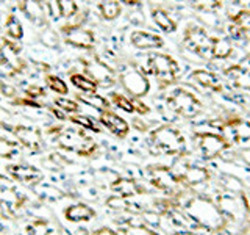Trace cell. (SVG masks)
Instances as JSON below:
<instances>
[{
	"label": "cell",
	"instance_id": "cell-25",
	"mask_svg": "<svg viewBox=\"0 0 250 235\" xmlns=\"http://www.w3.org/2000/svg\"><path fill=\"white\" fill-rule=\"evenodd\" d=\"M99 11L105 21H114L122 14V5L119 0H102L99 3Z\"/></svg>",
	"mask_w": 250,
	"mask_h": 235
},
{
	"label": "cell",
	"instance_id": "cell-9",
	"mask_svg": "<svg viewBox=\"0 0 250 235\" xmlns=\"http://www.w3.org/2000/svg\"><path fill=\"white\" fill-rule=\"evenodd\" d=\"M62 41L67 46H72L75 49L91 50L96 44V35L89 28H83L80 24H72V25L61 27Z\"/></svg>",
	"mask_w": 250,
	"mask_h": 235
},
{
	"label": "cell",
	"instance_id": "cell-26",
	"mask_svg": "<svg viewBox=\"0 0 250 235\" xmlns=\"http://www.w3.org/2000/svg\"><path fill=\"white\" fill-rule=\"evenodd\" d=\"M69 80L77 90H80L82 93H97V88H99L97 83L86 74L72 72V74H69Z\"/></svg>",
	"mask_w": 250,
	"mask_h": 235
},
{
	"label": "cell",
	"instance_id": "cell-41",
	"mask_svg": "<svg viewBox=\"0 0 250 235\" xmlns=\"http://www.w3.org/2000/svg\"><path fill=\"white\" fill-rule=\"evenodd\" d=\"M143 219H144V224H147L148 227H158L161 224V215L156 213V212H152V210L144 212Z\"/></svg>",
	"mask_w": 250,
	"mask_h": 235
},
{
	"label": "cell",
	"instance_id": "cell-30",
	"mask_svg": "<svg viewBox=\"0 0 250 235\" xmlns=\"http://www.w3.org/2000/svg\"><path fill=\"white\" fill-rule=\"evenodd\" d=\"M44 80H45L47 88H49L50 91L60 94V96H67L69 86H67L66 80H62L61 77L55 75V74H47V75L44 77Z\"/></svg>",
	"mask_w": 250,
	"mask_h": 235
},
{
	"label": "cell",
	"instance_id": "cell-5",
	"mask_svg": "<svg viewBox=\"0 0 250 235\" xmlns=\"http://www.w3.org/2000/svg\"><path fill=\"white\" fill-rule=\"evenodd\" d=\"M27 63L22 58L21 49L13 39H2L0 43V70L5 75H16L23 72Z\"/></svg>",
	"mask_w": 250,
	"mask_h": 235
},
{
	"label": "cell",
	"instance_id": "cell-27",
	"mask_svg": "<svg viewBox=\"0 0 250 235\" xmlns=\"http://www.w3.org/2000/svg\"><path fill=\"white\" fill-rule=\"evenodd\" d=\"M5 33L6 36L13 39V41H21L23 38V27L22 22L19 21V18L16 14H8L6 21H5Z\"/></svg>",
	"mask_w": 250,
	"mask_h": 235
},
{
	"label": "cell",
	"instance_id": "cell-3",
	"mask_svg": "<svg viewBox=\"0 0 250 235\" xmlns=\"http://www.w3.org/2000/svg\"><path fill=\"white\" fill-rule=\"evenodd\" d=\"M55 143L61 149L69 152H77L78 155L89 157L96 152L97 144L88 138L83 132L74 129H62L55 135Z\"/></svg>",
	"mask_w": 250,
	"mask_h": 235
},
{
	"label": "cell",
	"instance_id": "cell-12",
	"mask_svg": "<svg viewBox=\"0 0 250 235\" xmlns=\"http://www.w3.org/2000/svg\"><path fill=\"white\" fill-rule=\"evenodd\" d=\"M23 16L38 27H45L49 22V6L45 0H18Z\"/></svg>",
	"mask_w": 250,
	"mask_h": 235
},
{
	"label": "cell",
	"instance_id": "cell-49",
	"mask_svg": "<svg viewBox=\"0 0 250 235\" xmlns=\"http://www.w3.org/2000/svg\"><path fill=\"white\" fill-rule=\"evenodd\" d=\"M172 235H197V234H194L191 231H177V232H174Z\"/></svg>",
	"mask_w": 250,
	"mask_h": 235
},
{
	"label": "cell",
	"instance_id": "cell-43",
	"mask_svg": "<svg viewBox=\"0 0 250 235\" xmlns=\"http://www.w3.org/2000/svg\"><path fill=\"white\" fill-rule=\"evenodd\" d=\"M106 206H108V207H111V209L119 210V209H124L125 206H127V199L114 194V196H111V198H108V199H106Z\"/></svg>",
	"mask_w": 250,
	"mask_h": 235
},
{
	"label": "cell",
	"instance_id": "cell-39",
	"mask_svg": "<svg viewBox=\"0 0 250 235\" xmlns=\"http://www.w3.org/2000/svg\"><path fill=\"white\" fill-rule=\"evenodd\" d=\"M194 8H197L200 11H208L213 13L221 8V0H191Z\"/></svg>",
	"mask_w": 250,
	"mask_h": 235
},
{
	"label": "cell",
	"instance_id": "cell-29",
	"mask_svg": "<svg viewBox=\"0 0 250 235\" xmlns=\"http://www.w3.org/2000/svg\"><path fill=\"white\" fill-rule=\"evenodd\" d=\"M233 52V46L229 39L224 38H213V50H211V58L222 60L230 57Z\"/></svg>",
	"mask_w": 250,
	"mask_h": 235
},
{
	"label": "cell",
	"instance_id": "cell-10",
	"mask_svg": "<svg viewBox=\"0 0 250 235\" xmlns=\"http://www.w3.org/2000/svg\"><path fill=\"white\" fill-rule=\"evenodd\" d=\"M195 141H197L199 151L205 159H216L217 155L224 154L229 149V141L224 137H221L219 133L213 132H200L194 135Z\"/></svg>",
	"mask_w": 250,
	"mask_h": 235
},
{
	"label": "cell",
	"instance_id": "cell-40",
	"mask_svg": "<svg viewBox=\"0 0 250 235\" xmlns=\"http://www.w3.org/2000/svg\"><path fill=\"white\" fill-rule=\"evenodd\" d=\"M127 234L128 235H158L152 227H148L147 224H130L127 227Z\"/></svg>",
	"mask_w": 250,
	"mask_h": 235
},
{
	"label": "cell",
	"instance_id": "cell-21",
	"mask_svg": "<svg viewBox=\"0 0 250 235\" xmlns=\"http://www.w3.org/2000/svg\"><path fill=\"white\" fill-rule=\"evenodd\" d=\"M227 130L230 132L231 138L236 141L238 144L250 143V122L244 119H230L227 122Z\"/></svg>",
	"mask_w": 250,
	"mask_h": 235
},
{
	"label": "cell",
	"instance_id": "cell-11",
	"mask_svg": "<svg viewBox=\"0 0 250 235\" xmlns=\"http://www.w3.org/2000/svg\"><path fill=\"white\" fill-rule=\"evenodd\" d=\"M83 66L86 70V75L92 78V80L97 83V86L109 88V86H113L116 83L114 70L108 65H105L100 58L94 57L91 60H83Z\"/></svg>",
	"mask_w": 250,
	"mask_h": 235
},
{
	"label": "cell",
	"instance_id": "cell-38",
	"mask_svg": "<svg viewBox=\"0 0 250 235\" xmlns=\"http://www.w3.org/2000/svg\"><path fill=\"white\" fill-rule=\"evenodd\" d=\"M18 154V146L13 141L0 137V159H13Z\"/></svg>",
	"mask_w": 250,
	"mask_h": 235
},
{
	"label": "cell",
	"instance_id": "cell-15",
	"mask_svg": "<svg viewBox=\"0 0 250 235\" xmlns=\"http://www.w3.org/2000/svg\"><path fill=\"white\" fill-rule=\"evenodd\" d=\"M148 179H150V184L153 187L163 191H172L178 184L174 171H170L166 166H150L148 168Z\"/></svg>",
	"mask_w": 250,
	"mask_h": 235
},
{
	"label": "cell",
	"instance_id": "cell-6",
	"mask_svg": "<svg viewBox=\"0 0 250 235\" xmlns=\"http://www.w3.org/2000/svg\"><path fill=\"white\" fill-rule=\"evenodd\" d=\"M169 108H172L177 115L183 118H195L202 113V102L194 96L192 93L186 90H175L167 99Z\"/></svg>",
	"mask_w": 250,
	"mask_h": 235
},
{
	"label": "cell",
	"instance_id": "cell-35",
	"mask_svg": "<svg viewBox=\"0 0 250 235\" xmlns=\"http://www.w3.org/2000/svg\"><path fill=\"white\" fill-rule=\"evenodd\" d=\"M111 102H113V104L117 108L124 110V112H127V113H136L135 104H133V99H128L127 96H124V94L113 93L111 94Z\"/></svg>",
	"mask_w": 250,
	"mask_h": 235
},
{
	"label": "cell",
	"instance_id": "cell-17",
	"mask_svg": "<svg viewBox=\"0 0 250 235\" xmlns=\"http://www.w3.org/2000/svg\"><path fill=\"white\" fill-rule=\"evenodd\" d=\"M175 177L178 179V184H183L189 188H194V187L207 184L211 174H209V171L203 166H186Z\"/></svg>",
	"mask_w": 250,
	"mask_h": 235
},
{
	"label": "cell",
	"instance_id": "cell-4",
	"mask_svg": "<svg viewBox=\"0 0 250 235\" xmlns=\"http://www.w3.org/2000/svg\"><path fill=\"white\" fill-rule=\"evenodd\" d=\"M119 80L124 90L136 99L147 96L148 90H150L147 77L135 65H124L119 70Z\"/></svg>",
	"mask_w": 250,
	"mask_h": 235
},
{
	"label": "cell",
	"instance_id": "cell-52",
	"mask_svg": "<svg viewBox=\"0 0 250 235\" xmlns=\"http://www.w3.org/2000/svg\"><path fill=\"white\" fill-rule=\"evenodd\" d=\"M2 2H3V0H0V3H2Z\"/></svg>",
	"mask_w": 250,
	"mask_h": 235
},
{
	"label": "cell",
	"instance_id": "cell-32",
	"mask_svg": "<svg viewBox=\"0 0 250 235\" xmlns=\"http://www.w3.org/2000/svg\"><path fill=\"white\" fill-rule=\"evenodd\" d=\"M27 234L28 235H53L55 229L49 221H45V219H36V221L30 223L27 226Z\"/></svg>",
	"mask_w": 250,
	"mask_h": 235
},
{
	"label": "cell",
	"instance_id": "cell-20",
	"mask_svg": "<svg viewBox=\"0 0 250 235\" xmlns=\"http://www.w3.org/2000/svg\"><path fill=\"white\" fill-rule=\"evenodd\" d=\"M111 191L116 196H121V198L128 199V198H133V196H136V194H141L144 191V188L141 187L136 180L128 179V177H119L111 184Z\"/></svg>",
	"mask_w": 250,
	"mask_h": 235
},
{
	"label": "cell",
	"instance_id": "cell-45",
	"mask_svg": "<svg viewBox=\"0 0 250 235\" xmlns=\"http://www.w3.org/2000/svg\"><path fill=\"white\" fill-rule=\"evenodd\" d=\"M14 102H16V104H19V105H25V107H41L33 99H30V100L28 99H16Z\"/></svg>",
	"mask_w": 250,
	"mask_h": 235
},
{
	"label": "cell",
	"instance_id": "cell-1",
	"mask_svg": "<svg viewBox=\"0 0 250 235\" xmlns=\"http://www.w3.org/2000/svg\"><path fill=\"white\" fill-rule=\"evenodd\" d=\"M183 212L194 223H197L200 227L211 232L224 231L227 226V219H229L221 207L205 196H192V198L185 201Z\"/></svg>",
	"mask_w": 250,
	"mask_h": 235
},
{
	"label": "cell",
	"instance_id": "cell-50",
	"mask_svg": "<svg viewBox=\"0 0 250 235\" xmlns=\"http://www.w3.org/2000/svg\"><path fill=\"white\" fill-rule=\"evenodd\" d=\"M241 235H250V223L247 226L242 227V231H241Z\"/></svg>",
	"mask_w": 250,
	"mask_h": 235
},
{
	"label": "cell",
	"instance_id": "cell-24",
	"mask_svg": "<svg viewBox=\"0 0 250 235\" xmlns=\"http://www.w3.org/2000/svg\"><path fill=\"white\" fill-rule=\"evenodd\" d=\"M152 19L156 24V27L161 28L166 33H172L177 30V22L169 16L167 11H164L163 8H153L152 10Z\"/></svg>",
	"mask_w": 250,
	"mask_h": 235
},
{
	"label": "cell",
	"instance_id": "cell-8",
	"mask_svg": "<svg viewBox=\"0 0 250 235\" xmlns=\"http://www.w3.org/2000/svg\"><path fill=\"white\" fill-rule=\"evenodd\" d=\"M148 68L153 72V75L161 80L163 83L175 82L178 75V65L177 61L167 53H153L148 58Z\"/></svg>",
	"mask_w": 250,
	"mask_h": 235
},
{
	"label": "cell",
	"instance_id": "cell-36",
	"mask_svg": "<svg viewBox=\"0 0 250 235\" xmlns=\"http://www.w3.org/2000/svg\"><path fill=\"white\" fill-rule=\"evenodd\" d=\"M221 182L224 185V188L229 193H238V194H242V191H244V185H242V182L239 179L233 177V176H222Z\"/></svg>",
	"mask_w": 250,
	"mask_h": 235
},
{
	"label": "cell",
	"instance_id": "cell-48",
	"mask_svg": "<svg viewBox=\"0 0 250 235\" xmlns=\"http://www.w3.org/2000/svg\"><path fill=\"white\" fill-rule=\"evenodd\" d=\"M119 2L128 5V6H138V5H141V2H143V0H119Z\"/></svg>",
	"mask_w": 250,
	"mask_h": 235
},
{
	"label": "cell",
	"instance_id": "cell-28",
	"mask_svg": "<svg viewBox=\"0 0 250 235\" xmlns=\"http://www.w3.org/2000/svg\"><path fill=\"white\" fill-rule=\"evenodd\" d=\"M78 102H82L84 105H89L92 108L99 110V112H104V110H109V102L100 96L97 93H82L78 94Z\"/></svg>",
	"mask_w": 250,
	"mask_h": 235
},
{
	"label": "cell",
	"instance_id": "cell-33",
	"mask_svg": "<svg viewBox=\"0 0 250 235\" xmlns=\"http://www.w3.org/2000/svg\"><path fill=\"white\" fill-rule=\"evenodd\" d=\"M67 119L70 121V122H74V124H77L78 127H82V129H86V130H92V132H100L99 130V125L94 122V119L92 118H89V116H86V115H74V116H70V118H67Z\"/></svg>",
	"mask_w": 250,
	"mask_h": 235
},
{
	"label": "cell",
	"instance_id": "cell-51",
	"mask_svg": "<svg viewBox=\"0 0 250 235\" xmlns=\"http://www.w3.org/2000/svg\"><path fill=\"white\" fill-rule=\"evenodd\" d=\"M244 159H246V162L250 164V151H247V152H244Z\"/></svg>",
	"mask_w": 250,
	"mask_h": 235
},
{
	"label": "cell",
	"instance_id": "cell-37",
	"mask_svg": "<svg viewBox=\"0 0 250 235\" xmlns=\"http://www.w3.org/2000/svg\"><path fill=\"white\" fill-rule=\"evenodd\" d=\"M55 105H57L61 112H64V113H78L80 112V105H78V102L72 100V99H66V97H57L55 99Z\"/></svg>",
	"mask_w": 250,
	"mask_h": 235
},
{
	"label": "cell",
	"instance_id": "cell-19",
	"mask_svg": "<svg viewBox=\"0 0 250 235\" xmlns=\"http://www.w3.org/2000/svg\"><path fill=\"white\" fill-rule=\"evenodd\" d=\"M64 218L69 223H88L92 218H96V210L88 204L78 202L64 210Z\"/></svg>",
	"mask_w": 250,
	"mask_h": 235
},
{
	"label": "cell",
	"instance_id": "cell-46",
	"mask_svg": "<svg viewBox=\"0 0 250 235\" xmlns=\"http://www.w3.org/2000/svg\"><path fill=\"white\" fill-rule=\"evenodd\" d=\"M92 235H117L116 231H113L111 227H100V229H97L96 232H94Z\"/></svg>",
	"mask_w": 250,
	"mask_h": 235
},
{
	"label": "cell",
	"instance_id": "cell-22",
	"mask_svg": "<svg viewBox=\"0 0 250 235\" xmlns=\"http://www.w3.org/2000/svg\"><path fill=\"white\" fill-rule=\"evenodd\" d=\"M225 75L229 77V80L238 86V88L250 91V69L242 66H231L225 70Z\"/></svg>",
	"mask_w": 250,
	"mask_h": 235
},
{
	"label": "cell",
	"instance_id": "cell-18",
	"mask_svg": "<svg viewBox=\"0 0 250 235\" xmlns=\"http://www.w3.org/2000/svg\"><path fill=\"white\" fill-rule=\"evenodd\" d=\"M130 43L141 50H148V49H160L163 47L164 41L163 38L150 33V31H144V30H135L130 35Z\"/></svg>",
	"mask_w": 250,
	"mask_h": 235
},
{
	"label": "cell",
	"instance_id": "cell-2",
	"mask_svg": "<svg viewBox=\"0 0 250 235\" xmlns=\"http://www.w3.org/2000/svg\"><path fill=\"white\" fill-rule=\"evenodd\" d=\"M152 144L167 155H183L186 151L185 137L170 125H161L150 133Z\"/></svg>",
	"mask_w": 250,
	"mask_h": 235
},
{
	"label": "cell",
	"instance_id": "cell-13",
	"mask_svg": "<svg viewBox=\"0 0 250 235\" xmlns=\"http://www.w3.org/2000/svg\"><path fill=\"white\" fill-rule=\"evenodd\" d=\"M6 172L11 179L18 180L19 184H23L27 187H35L38 184H41V180L44 179L41 169H38L33 164H25V163L10 164L6 168Z\"/></svg>",
	"mask_w": 250,
	"mask_h": 235
},
{
	"label": "cell",
	"instance_id": "cell-31",
	"mask_svg": "<svg viewBox=\"0 0 250 235\" xmlns=\"http://www.w3.org/2000/svg\"><path fill=\"white\" fill-rule=\"evenodd\" d=\"M55 6H57L60 18L62 19H72L78 13L77 0H55Z\"/></svg>",
	"mask_w": 250,
	"mask_h": 235
},
{
	"label": "cell",
	"instance_id": "cell-47",
	"mask_svg": "<svg viewBox=\"0 0 250 235\" xmlns=\"http://www.w3.org/2000/svg\"><path fill=\"white\" fill-rule=\"evenodd\" d=\"M241 196H242V202H244L246 212H249V213H250V193H249V196H246L244 193H242Z\"/></svg>",
	"mask_w": 250,
	"mask_h": 235
},
{
	"label": "cell",
	"instance_id": "cell-14",
	"mask_svg": "<svg viewBox=\"0 0 250 235\" xmlns=\"http://www.w3.org/2000/svg\"><path fill=\"white\" fill-rule=\"evenodd\" d=\"M13 135L16 137V140H18L23 147L28 149V151H31V152L41 151L42 135L38 129L30 127V125H14Z\"/></svg>",
	"mask_w": 250,
	"mask_h": 235
},
{
	"label": "cell",
	"instance_id": "cell-23",
	"mask_svg": "<svg viewBox=\"0 0 250 235\" xmlns=\"http://www.w3.org/2000/svg\"><path fill=\"white\" fill-rule=\"evenodd\" d=\"M192 78L207 90H211L214 93H221L222 91V83L217 78V75H214L213 72L199 69V70H195V72H192Z\"/></svg>",
	"mask_w": 250,
	"mask_h": 235
},
{
	"label": "cell",
	"instance_id": "cell-42",
	"mask_svg": "<svg viewBox=\"0 0 250 235\" xmlns=\"http://www.w3.org/2000/svg\"><path fill=\"white\" fill-rule=\"evenodd\" d=\"M25 96L36 100L39 97L45 96V90L42 88V86H39V85H30L28 88H25Z\"/></svg>",
	"mask_w": 250,
	"mask_h": 235
},
{
	"label": "cell",
	"instance_id": "cell-44",
	"mask_svg": "<svg viewBox=\"0 0 250 235\" xmlns=\"http://www.w3.org/2000/svg\"><path fill=\"white\" fill-rule=\"evenodd\" d=\"M0 91H2V94H3V96H6V97L16 96V90L13 88V86L6 85V83H0Z\"/></svg>",
	"mask_w": 250,
	"mask_h": 235
},
{
	"label": "cell",
	"instance_id": "cell-34",
	"mask_svg": "<svg viewBox=\"0 0 250 235\" xmlns=\"http://www.w3.org/2000/svg\"><path fill=\"white\" fill-rule=\"evenodd\" d=\"M233 25L238 31L250 35V11H241L233 18Z\"/></svg>",
	"mask_w": 250,
	"mask_h": 235
},
{
	"label": "cell",
	"instance_id": "cell-16",
	"mask_svg": "<svg viewBox=\"0 0 250 235\" xmlns=\"http://www.w3.org/2000/svg\"><path fill=\"white\" fill-rule=\"evenodd\" d=\"M100 124L104 125L105 129H108L109 132L113 133L114 137L117 138H125L128 135L130 132V125L128 122L121 118L119 115H116L111 110H104V112H100Z\"/></svg>",
	"mask_w": 250,
	"mask_h": 235
},
{
	"label": "cell",
	"instance_id": "cell-7",
	"mask_svg": "<svg viewBox=\"0 0 250 235\" xmlns=\"http://www.w3.org/2000/svg\"><path fill=\"white\" fill-rule=\"evenodd\" d=\"M185 47L192 53H197L203 58H211L213 50V38L200 27H188L183 38Z\"/></svg>",
	"mask_w": 250,
	"mask_h": 235
}]
</instances>
